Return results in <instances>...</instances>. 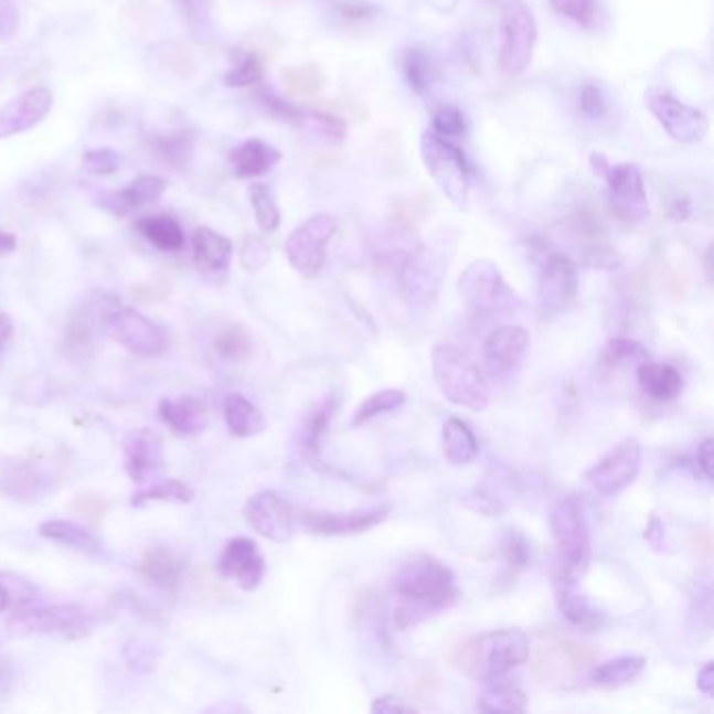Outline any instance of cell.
Returning <instances> with one entry per match:
<instances>
[{
    "label": "cell",
    "instance_id": "6",
    "mask_svg": "<svg viewBox=\"0 0 714 714\" xmlns=\"http://www.w3.org/2000/svg\"><path fill=\"white\" fill-rule=\"evenodd\" d=\"M443 245H419L401 265L398 287L408 307L424 310L438 298L449 265V256Z\"/></svg>",
    "mask_w": 714,
    "mask_h": 714
},
{
    "label": "cell",
    "instance_id": "45",
    "mask_svg": "<svg viewBox=\"0 0 714 714\" xmlns=\"http://www.w3.org/2000/svg\"><path fill=\"white\" fill-rule=\"evenodd\" d=\"M156 156H160L163 162L172 163L177 168H184L191 156H193V141L189 135H166L156 137L151 141Z\"/></svg>",
    "mask_w": 714,
    "mask_h": 714
},
{
    "label": "cell",
    "instance_id": "51",
    "mask_svg": "<svg viewBox=\"0 0 714 714\" xmlns=\"http://www.w3.org/2000/svg\"><path fill=\"white\" fill-rule=\"evenodd\" d=\"M270 260V247L260 237H247L242 245V265L247 270H260Z\"/></svg>",
    "mask_w": 714,
    "mask_h": 714
},
{
    "label": "cell",
    "instance_id": "37",
    "mask_svg": "<svg viewBox=\"0 0 714 714\" xmlns=\"http://www.w3.org/2000/svg\"><path fill=\"white\" fill-rule=\"evenodd\" d=\"M407 403V394L403 390L396 388H386L380 390V392H373L369 394L367 398L356 407V411L352 413V419H350V428H359V426H365L371 419L380 417V415H386V413H394L398 408L403 407Z\"/></svg>",
    "mask_w": 714,
    "mask_h": 714
},
{
    "label": "cell",
    "instance_id": "56",
    "mask_svg": "<svg viewBox=\"0 0 714 714\" xmlns=\"http://www.w3.org/2000/svg\"><path fill=\"white\" fill-rule=\"evenodd\" d=\"M413 711L415 708L398 695H380L371 704V713L375 714L413 713Z\"/></svg>",
    "mask_w": 714,
    "mask_h": 714
},
{
    "label": "cell",
    "instance_id": "40",
    "mask_svg": "<svg viewBox=\"0 0 714 714\" xmlns=\"http://www.w3.org/2000/svg\"><path fill=\"white\" fill-rule=\"evenodd\" d=\"M601 361L610 369H637L650 361V352L641 342L631 338H612L604 348Z\"/></svg>",
    "mask_w": 714,
    "mask_h": 714
},
{
    "label": "cell",
    "instance_id": "29",
    "mask_svg": "<svg viewBox=\"0 0 714 714\" xmlns=\"http://www.w3.org/2000/svg\"><path fill=\"white\" fill-rule=\"evenodd\" d=\"M443 449L445 457L449 459L452 466H470L478 455H480V445L478 438L470 428L468 422L459 417H450L449 422L443 428Z\"/></svg>",
    "mask_w": 714,
    "mask_h": 714
},
{
    "label": "cell",
    "instance_id": "18",
    "mask_svg": "<svg viewBox=\"0 0 714 714\" xmlns=\"http://www.w3.org/2000/svg\"><path fill=\"white\" fill-rule=\"evenodd\" d=\"M219 572L233 580L242 592H256L265 580V555L249 536H235L225 545L219 557Z\"/></svg>",
    "mask_w": 714,
    "mask_h": 714
},
{
    "label": "cell",
    "instance_id": "22",
    "mask_svg": "<svg viewBox=\"0 0 714 714\" xmlns=\"http://www.w3.org/2000/svg\"><path fill=\"white\" fill-rule=\"evenodd\" d=\"M53 107V93L36 86L0 107V139L13 137L41 124Z\"/></svg>",
    "mask_w": 714,
    "mask_h": 714
},
{
    "label": "cell",
    "instance_id": "41",
    "mask_svg": "<svg viewBox=\"0 0 714 714\" xmlns=\"http://www.w3.org/2000/svg\"><path fill=\"white\" fill-rule=\"evenodd\" d=\"M335 413V401L327 398L319 407L315 408L305 422L302 428V450L307 452L308 459H317L321 452V443L326 438L327 429L331 424V417Z\"/></svg>",
    "mask_w": 714,
    "mask_h": 714
},
{
    "label": "cell",
    "instance_id": "64",
    "mask_svg": "<svg viewBox=\"0 0 714 714\" xmlns=\"http://www.w3.org/2000/svg\"><path fill=\"white\" fill-rule=\"evenodd\" d=\"M11 690V669L7 662H0V700H4Z\"/></svg>",
    "mask_w": 714,
    "mask_h": 714
},
{
    "label": "cell",
    "instance_id": "21",
    "mask_svg": "<svg viewBox=\"0 0 714 714\" xmlns=\"http://www.w3.org/2000/svg\"><path fill=\"white\" fill-rule=\"evenodd\" d=\"M553 585H555L557 608L572 627L587 633H597L606 627V614L601 608H597L587 595L578 592L572 572L560 568Z\"/></svg>",
    "mask_w": 714,
    "mask_h": 714
},
{
    "label": "cell",
    "instance_id": "5",
    "mask_svg": "<svg viewBox=\"0 0 714 714\" xmlns=\"http://www.w3.org/2000/svg\"><path fill=\"white\" fill-rule=\"evenodd\" d=\"M419 151L429 179L438 191L457 207L470 204V172L461 149L436 132H424Z\"/></svg>",
    "mask_w": 714,
    "mask_h": 714
},
{
    "label": "cell",
    "instance_id": "50",
    "mask_svg": "<svg viewBox=\"0 0 714 714\" xmlns=\"http://www.w3.org/2000/svg\"><path fill=\"white\" fill-rule=\"evenodd\" d=\"M501 553L505 562L515 568H526L531 564V545L520 532L510 531L503 536Z\"/></svg>",
    "mask_w": 714,
    "mask_h": 714
},
{
    "label": "cell",
    "instance_id": "59",
    "mask_svg": "<svg viewBox=\"0 0 714 714\" xmlns=\"http://www.w3.org/2000/svg\"><path fill=\"white\" fill-rule=\"evenodd\" d=\"M646 541L652 545L653 550H662L664 547V524H662V520L656 513H653L650 522H648Z\"/></svg>",
    "mask_w": 714,
    "mask_h": 714
},
{
    "label": "cell",
    "instance_id": "7",
    "mask_svg": "<svg viewBox=\"0 0 714 714\" xmlns=\"http://www.w3.org/2000/svg\"><path fill=\"white\" fill-rule=\"evenodd\" d=\"M552 532L560 566L578 574L592 562V532L583 503L576 497H562L552 510Z\"/></svg>",
    "mask_w": 714,
    "mask_h": 714
},
{
    "label": "cell",
    "instance_id": "63",
    "mask_svg": "<svg viewBox=\"0 0 714 714\" xmlns=\"http://www.w3.org/2000/svg\"><path fill=\"white\" fill-rule=\"evenodd\" d=\"M18 249V237L7 233V231H0V258L15 252Z\"/></svg>",
    "mask_w": 714,
    "mask_h": 714
},
{
    "label": "cell",
    "instance_id": "33",
    "mask_svg": "<svg viewBox=\"0 0 714 714\" xmlns=\"http://www.w3.org/2000/svg\"><path fill=\"white\" fill-rule=\"evenodd\" d=\"M478 708L482 713H526L529 700L526 694L508 681L505 676L487 681V688L480 695Z\"/></svg>",
    "mask_w": 714,
    "mask_h": 714
},
{
    "label": "cell",
    "instance_id": "31",
    "mask_svg": "<svg viewBox=\"0 0 714 714\" xmlns=\"http://www.w3.org/2000/svg\"><path fill=\"white\" fill-rule=\"evenodd\" d=\"M139 574L153 587L174 589L183 574V562L170 550H163V547L149 550L139 564Z\"/></svg>",
    "mask_w": 714,
    "mask_h": 714
},
{
    "label": "cell",
    "instance_id": "19",
    "mask_svg": "<svg viewBox=\"0 0 714 714\" xmlns=\"http://www.w3.org/2000/svg\"><path fill=\"white\" fill-rule=\"evenodd\" d=\"M578 296V268L564 254H552L539 279V307L545 315H557Z\"/></svg>",
    "mask_w": 714,
    "mask_h": 714
},
{
    "label": "cell",
    "instance_id": "4",
    "mask_svg": "<svg viewBox=\"0 0 714 714\" xmlns=\"http://www.w3.org/2000/svg\"><path fill=\"white\" fill-rule=\"evenodd\" d=\"M97 625V612L82 604H57L44 608H23L13 612L7 622L11 637L25 635H60L65 639H81Z\"/></svg>",
    "mask_w": 714,
    "mask_h": 714
},
{
    "label": "cell",
    "instance_id": "30",
    "mask_svg": "<svg viewBox=\"0 0 714 714\" xmlns=\"http://www.w3.org/2000/svg\"><path fill=\"white\" fill-rule=\"evenodd\" d=\"M226 428L237 438H252L266 429L263 411L244 394H228L225 398Z\"/></svg>",
    "mask_w": 714,
    "mask_h": 714
},
{
    "label": "cell",
    "instance_id": "52",
    "mask_svg": "<svg viewBox=\"0 0 714 714\" xmlns=\"http://www.w3.org/2000/svg\"><path fill=\"white\" fill-rule=\"evenodd\" d=\"M580 111L592 120H601L608 116V103L595 84H585L580 93Z\"/></svg>",
    "mask_w": 714,
    "mask_h": 714
},
{
    "label": "cell",
    "instance_id": "36",
    "mask_svg": "<svg viewBox=\"0 0 714 714\" xmlns=\"http://www.w3.org/2000/svg\"><path fill=\"white\" fill-rule=\"evenodd\" d=\"M39 589L21 574L0 572V614L20 612L34 604Z\"/></svg>",
    "mask_w": 714,
    "mask_h": 714
},
{
    "label": "cell",
    "instance_id": "54",
    "mask_svg": "<svg viewBox=\"0 0 714 714\" xmlns=\"http://www.w3.org/2000/svg\"><path fill=\"white\" fill-rule=\"evenodd\" d=\"M466 508L473 511H480L484 515H499L501 513V503L484 490L476 489L463 497Z\"/></svg>",
    "mask_w": 714,
    "mask_h": 714
},
{
    "label": "cell",
    "instance_id": "11",
    "mask_svg": "<svg viewBox=\"0 0 714 714\" xmlns=\"http://www.w3.org/2000/svg\"><path fill=\"white\" fill-rule=\"evenodd\" d=\"M338 231V221L331 214H315L296 226L286 242L287 260L302 277L312 279L326 266L327 245Z\"/></svg>",
    "mask_w": 714,
    "mask_h": 714
},
{
    "label": "cell",
    "instance_id": "27",
    "mask_svg": "<svg viewBox=\"0 0 714 714\" xmlns=\"http://www.w3.org/2000/svg\"><path fill=\"white\" fill-rule=\"evenodd\" d=\"M160 417L168 428L183 438L202 434L205 424H207L202 401H198L193 396H183L179 401L166 398L160 403Z\"/></svg>",
    "mask_w": 714,
    "mask_h": 714
},
{
    "label": "cell",
    "instance_id": "2",
    "mask_svg": "<svg viewBox=\"0 0 714 714\" xmlns=\"http://www.w3.org/2000/svg\"><path fill=\"white\" fill-rule=\"evenodd\" d=\"M431 373L440 394L455 407L470 408L476 413L490 405L487 375L461 348L438 344L431 350Z\"/></svg>",
    "mask_w": 714,
    "mask_h": 714
},
{
    "label": "cell",
    "instance_id": "28",
    "mask_svg": "<svg viewBox=\"0 0 714 714\" xmlns=\"http://www.w3.org/2000/svg\"><path fill=\"white\" fill-rule=\"evenodd\" d=\"M39 534L42 539H49L86 555L102 553L99 536L74 520H46L39 526Z\"/></svg>",
    "mask_w": 714,
    "mask_h": 714
},
{
    "label": "cell",
    "instance_id": "10",
    "mask_svg": "<svg viewBox=\"0 0 714 714\" xmlns=\"http://www.w3.org/2000/svg\"><path fill=\"white\" fill-rule=\"evenodd\" d=\"M536 46V21L522 0H508L501 11L499 65L508 76H520L531 65Z\"/></svg>",
    "mask_w": 714,
    "mask_h": 714
},
{
    "label": "cell",
    "instance_id": "61",
    "mask_svg": "<svg viewBox=\"0 0 714 714\" xmlns=\"http://www.w3.org/2000/svg\"><path fill=\"white\" fill-rule=\"evenodd\" d=\"M181 4H183L184 15H189V20L193 23L205 20L207 0H181Z\"/></svg>",
    "mask_w": 714,
    "mask_h": 714
},
{
    "label": "cell",
    "instance_id": "48",
    "mask_svg": "<svg viewBox=\"0 0 714 714\" xmlns=\"http://www.w3.org/2000/svg\"><path fill=\"white\" fill-rule=\"evenodd\" d=\"M286 82L287 86L296 93V95H315L323 88L326 84V78L323 74L308 65V67H291L286 72Z\"/></svg>",
    "mask_w": 714,
    "mask_h": 714
},
{
    "label": "cell",
    "instance_id": "17",
    "mask_svg": "<svg viewBox=\"0 0 714 714\" xmlns=\"http://www.w3.org/2000/svg\"><path fill=\"white\" fill-rule=\"evenodd\" d=\"M245 520L252 531L273 543H287L294 536V513L275 490H260L247 499Z\"/></svg>",
    "mask_w": 714,
    "mask_h": 714
},
{
    "label": "cell",
    "instance_id": "20",
    "mask_svg": "<svg viewBox=\"0 0 714 714\" xmlns=\"http://www.w3.org/2000/svg\"><path fill=\"white\" fill-rule=\"evenodd\" d=\"M390 515V505H373L365 510L344 511H302L300 520L307 531L323 536H347V534H361L371 531L377 524L386 522Z\"/></svg>",
    "mask_w": 714,
    "mask_h": 714
},
{
    "label": "cell",
    "instance_id": "14",
    "mask_svg": "<svg viewBox=\"0 0 714 714\" xmlns=\"http://www.w3.org/2000/svg\"><path fill=\"white\" fill-rule=\"evenodd\" d=\"M646 102L653 118L667 130V135L679 143H700L711 130V120L704 111L679 102L669 93H650Z\"/></svg>",
    "mask_w": 714,
    "mask_h": 714
},
{
    "label": "cell",
    "instance_id": "49",
    "mask_svg": "<svg viewBox=\"0 0 714 714\" xmlns=\"http://www.w3.org/2000/svg\"><path fill=\"white\" fill-rule=\"evenodd\" d=\"M434 132L450 139V137H461L466 132V118L455 105H443L434 114Z\"/></svg>",
    "mask_w": 714,
    "mask_h": 714
},
{
    "label": "cell",
    "instance_id": "16",
    "mask_svg": "<svg viewBox=\"0 0 714 714\" xmlns=\"http://www.w3.org/2000/svg\"><path fill=\"white\" fill-rule=\"evenodd\" d=\"M124 470L135 484H149L163 471L162 436L151 428L130 429L122 440Z\"/></svg>",
    "mask_w": 714,
    "mask_h": 714
},
{
    "label": "cell",
    "instance_id": "24",
    "mask_svg": "<svg viewBox=\"0 0 714 714\" xmlns=\"http://www.w3.org/2000/svg\"><path fill=\"white\" fill-rule=\"evenodd\" d=\"M637 384L653 403H673L683 392V375L669 363H653L652 359L637 367Z\"/></svg>",
    "mask_w": 714,
    "mask_h": 714
},
{
    "label": "cell",
    "instance_id": "43",
    "mask_svg": "<svg viewBox=\"0 0 714 714\" xmlns=\"http://www.w3.org/2000/svg\"><path fill=\"white\" fill-rule=\"evenodd\" d=\"M550 4L557 15L574 21L585 30H593L601 18L599 0H550Z\"/></svg>",
    "mask_w": 714,
    "mask_h": 714
},
{
    "label": "cell",
    "instance_id": "1",
    "mask_svg": "<svg viewBox=\"0 0 714 714\" xmlns=\"http://www.w3.org/2000/svg\"><path fill=\"white\" fill-rule=\"evenodd\" d=\"M392 589L401 597L394 620L398 629H408L431 614L449 608L459 597L455 574L447 564L429 553H415L394 574Z\"/></svg>",
    "mask_w": 714,
    "mask_h": 714
},
{
    "label": "cell",
    "instance_id": "57",
    "mask_svg": "<svg viewBox=\"0 0 714 714\" xmlns=\"http://www.w3.org/2000/svg\"><path fill=\"white\" fill-rule=\"evenodd\" d=\"M310 124H315L319 128V132L327 137V139H338L342 141L344 139V132H347V126L340 122L338 118H331L327 114H315L310 118Z\"/></svg>",
    "mask_w": 714,
    "mask_h": 714
},
{
    "label": "cell",
    "instance_id": "23",
    "mask_svg": "<svg viewBox=\"0 0 714 714\" xmlns=\"http://www.w3.org/2000/svg\"><path fill=\"white\" fill-rule=\"evenodd\" d=\"M191 242H193V263L200 273L204 275L225 273L233 258V242L228 237L207 226H198L193 231Z\"/></svg>",
    "mask_w": 714,
    "mask_h": 714
},
{
    "label": "cell",
    "instance_id": "47",
    "mask_svg": "<svg viewBox=\"0 0 714 714\" xmlns=\"http://www.w3.org/2000/svg\"><path fill=\"white\" fill-rule=\"evenodd\" d=\"M82 163L90 174L97 177H109L114 172H118L122 168L124 158L122 153H118L116 149L103 147V149H88L82 156Z\"/></svg>",
    "mask_w": 714,
    "mask_h": 714
},
{
    "label": "cell",
    "instance_id": "3",
    "mask_svg": "<svg viewBox=\"0 0 714 714\" xmlns=\"http://www.w3.org/2000/svg\"><path fill=\"white\" fill-rule=\"evenodd\" d=\"M531 656L529 635L520 629H499L476 637L463 648V669L478 681L501 679Z\"/></svg>",
    "mask_w": 714,
    "mask_h": 714
},
{
    "label": "cell",
    "instance_id": "42",
    "mask_svg": "<svg viewBox=\"0 0 714 714\" xmlns=\"http://www.w3.org/2000/svg\"><path fill=\"white\" fill-rule=\"evenodd\" d=\"M249 202L256 216V223L260 231L273 233L281 225V212L275 200V193L268 184H252L249 187Z\"/></svg>",
    "mask_w": 714,
    "mask_h": 714
},
{
    "label": "cell",
    "instance_id": "46",
    "mask_svg": "<svg viewBox=\"0 0 714 714\" xmlns=\"http://www.w3.org/2000/svg\"><path fill=\"white\" fill-rule=\"evenodd\" d=\"M263 76H265V72H263V65L258 62V57H254L249 53H242L237 63L228 70L225 84L231 88H244V86L258 84L263 81Z\"/></svg>",
    "mask_w": 714,
    "mask_h": 714
},
{
    "label": "cell",
    "instance_id": "55",
    "mask_svg": "<svg viewBox=\"0 0 714 714\" xmlns=\"http://www.w3.org/2000/svg\"><path fill=\"white\" fill-rule=\"evenodd\" d=\"M20 25V11L13 0H0V41L11 39Z\"/></svg>",
    "mask_w": 714,
    "mask_h": 714
},
{
    "label": "cell",
    "instance_id": "39",
    "mask_svg": "<svg viewBox=\"0 0 714 714\" xmlns=\"http://www.w3.org/2000/svg\"><path fill=\"white\" fill-rule=\"evenodd\" d=\"M403 72L408 86L417 95H426L436 82V65L431 62L428 51L422 46H411L403 60Z\"/></svg>",
    "mask_w": 714,
    "mask_h": 714
},
{
    "label": "cell",
    "instance_id": "8",
    "mask_svg": "<svg viewBox=\"0 0 714 714\" xmlns=\"http://www.w3.org/2000/svg\"><path fill=\"white\" fill-rule=\"evenodd\" d=\"M103 327L114 342L145 359L160 356L170 342L166 327L118 302L103 307Z\"/></svg>",
    "mask_w": 714,
    "mask_h": 714
},
{
    "label": "cell",
    "instance_id": "44",
    "mask_svg": "<svg viewBox=\"0 0 714 714\" xmlns=\"http://www.w3.org/2000/svg\"><path fill=\"white\" fill-rule=\"evenodd\" d=\"M65 348L70 356H88V352L93 350V319H90V310L86 308V312H76L74 319L70 321L67 331H65Z\"/></svg>",
    "mask_w": 714,
    "mask_h": 714
},
{
    "label": "cell",
    "instance_id": "15",
    "mask_svg": "<svg viewBox=\"0 0 714 714\" xmlns=\"http://www.w3.org/2000/svg\"><path fill=\"white\" fill-rule=\"evenodd\" d=\"M531 348V333L522 326L497 327L482 344V361L490 377L510 380L522 367Z\"/></svg>",
    "mask_w": 714,
    "mask_h": 714
},
{
    "label": "cell",
    "instance_id": "25",
    "mask_svg": "<svg viewBox=\"0 0 714 714\" xmlns=\"http://www.w3.org/2000/svg\"><path fill=\"white\" fill-rule=\"evenodd\" d=\"M228 162L237 179H256L281 162V151L263 139H247L228 153Z\"/></svg>",
    "mask_w": 714,
    "mask_h": 714
},
{
    "label": "cell",
    "instance_id": "62",
    "mask_svg": "<svg viewBox=\"0 0 714 714\" xmlns=\"http://www.w3.org/2000/svg\"><path fill=\"white\" fill-rule=\"evenodd\" d=\"M13 319L7 312H0V354L4 352V348L9 347V342L13 340Z\"/></svg>",
    "mask_w": 714,
    "mask_h": 714
},
{
    "label": "cell",
    "instance_id": "9",
    "mask_svg": "<svg viewBox=\"0 0 714 714\" xmlns=\"http://www.w3.org/2000/svg\"><path fill=\"white\" fill-rule=\"evenodd\" d=\"M592 163L608 183V198L614 214L627 223L639 225L650 216L648 191L643 174L637 163H616L610 166L601 156H593Z\"/></svg>",
    "mask_w": 714,
    "mask_h": 714
},
{
    "label": "cell",
    "instance_id": "38",
    "mask_svg": "<svg viewBox=\"0 0 714 714\" xmlns=\"http://www.w3.org/2000/svg\"><path fill=\"white\" fill-rule=\"evenodd\" d=\"M252 338L245 331L244 327L226 326L214 335L212 340V350L214 354L225 361L228 365L244 363L252 354Z\"/></svg>",
    "mask_w": 714,
    "mask_h": 714
},
{
    "label": "cell",
    "instance_id": "53",
    "mask_svg": "<svg viewBox=\"0 0 714 714\" xmlns=\"http://www.w3.org/2000/svg\"><path fill=\"white\" fill-rule=\"evenodd\" d=\"M583 258H585V265L593 266V268H616V266L620 265V258H618L616 249L604 244L592 245L583 254Z\"/></svg>",
    "mask_w": 714,
    "mask_h": 714
},
{
    "label": "cell",
    "instance_id": "60",
    "mask_svg": "<svg viewBox=\"0 0 714 714\" xmlns=\"http://www.w3.org/2000/svg\"><path fill=\"white\" fill-rule=\"evenodd\" d=\"M697 690L708 697H713L714 694V664L713 662H706L700 673H697Z\"/></svg>",
    "mask_w": 714,
    "mask_h": 714
},
{
    "label": "cell",
    "instance_id": "12",
    "mask_svg": "<svg viewBox=\"0 0 714 714\" xmlns=\"http://www.w3.org/2000/svg\"><path fill=\"white\" fill-rule=\"evenodd\" d=\"M457 289L461 298L468 302V307L482 315L503 310L515 300V294L505 284L501 268L487 258L473 260L461 273Z\"/></svg>",
    "mask_w": 714,
    "mask_h": 714
},
{
    "label": "cell",
    "instance_id": "34",
    "mask_svg": "<svg viewBox=\"0 0 714 714\" xmlns=\"http://www.w3.org/2000/svg\"><path fill=\"white\" fill-rule=\"evenodd\" d=\"M137 231L143 235L145 239L153 247L162 252H179L183 249L184 231L179 225V221L170 214H158V216H147L141 219Z\"/></svg>",
    "mask_w": 714,
    "mask_h": 714
},
{
    "label": "cell",
    "instance_id": "58",
    "mask_svg": "<svg viewBox=\"0 0 714 714\" xmlns=\"http://www.w3.org/2000/svg\"><path fill=\"white\" fill-rule=\"evenodd\" d=\"M713 438H704L695 450V466L706 482H713Z\"/></svg>",
    "mask_w": 714,
    "mask_h": 714
},
{
    "label": "cell",
    "instance_id": "13",
    "mask_svg": "<svg viewBox=\"0 0 714 714\" xmlns=\"http://www.w3.org/2000/svg\"><path fill=\"white\" fill-rule=\"evenodd\" d=\"M641 471V445L637 438H625L608 450L593 468L585 471V480L595 492L614 497L629 489Z\"/></svg>",
    "mask_w": 714,
    "mask_h": 714
},
{
    "label": "cell",
    "instance_id": "26",
    "mask_svg": "<svg viewBox=\"0 0 714 714\" xmlns=\"http://www.w3.org/2000/svg\"><path fill=\"white\" fill-rule=\"evenodd\" d=\"M166 191V181L153 174H145L135 179L132 183L126 184L122 191L107 195L103 205L111 210L116 216H126L139 207L156 204Z\"/></svg>",
    "mask_w": 714,
    "mask_h": 714
},
{
    "label": "cell",
    "instance_id": "32",
    "mask_svg": "<svg viewBox=\"0 0 714 714\" xmlns=\"http://www.w3.org/2000/svg\"><path fill=\"white\" fill-rule=\"evenodd\" d=\"M646 664H648V660L643 656H635V653L618 656L614 660L601 662L597 669H593L592 683L597 688H606V690L629 685L646 671Z\"/></svg>",
    "mask_w": 714,
    "mask_h": 714
},
{
    "label": "cell",
    "instance_id": "35",
    "mask_svg": "<svg viewBox=\"0 0 714 714\" xmlns=\"http://www.w3.org/2000/svg\"><path fill=\"white\" fill-rule=\"evenodd\" d=\"M195 497L193 489L183 480L168 478L162 482H149L143 489L137 490L130 499L132 508H145L147 503H191Z\"/></svg>",
    "mask_w": 714,
    "mask_h": 714
}]
</instances>
